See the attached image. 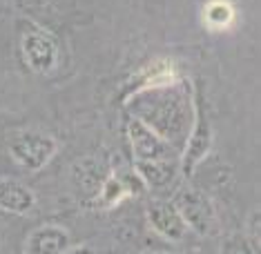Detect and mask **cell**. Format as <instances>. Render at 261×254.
Listing matches in <instances>:
<instances>
[{"label": "cell", "instance_id": "obj_15", "mask_svg": "<svg viewBox=\"0 0 261 254\" xmlns=\"http://www.w3.org/2000/svg\"><path fill=\"white\" fill-rule=\"evenodd\" d=\"M143 254H152V252H143Z\"/></svg>", "mask_w": 261, "mask_h": 254}, {"label": "cell", "instance_id": "obj_7", "mask_svg": "<svg viewBox=\"0 0 261 254\" xmlns=\"http://www.w3.org/2000/svg\"><path fill=\"white\" fill-rule=\"evenodd\" d=\"M69 250L72 236L61 225H40L25 241V254H67Z\"/></svg>", "mask_w": 261, "mask_h": 254}, {"label": "cell", "instance_id": "obj_12", "mask_svg": "<svg viewBox=\"0 0 261 254\" xmlns=\"http://www.w3.org/2000/svg\"><path fill=\"white\" fill-rule=\"evenodd\" d=\"M219 254H254V247L250 239H246L243 234H228L219 245Z\"/></svg>", "mask_w": 261, "mask_h": 254}, {"label": "cell", "instance_id": "obj_11", "mask_svg": "<svg viewBox=\"0 0 261 254\" xmlns=\"http://www.w3.org/2000/svg\"><path fill=\"white\" fill-rule=\"evenodd\" d=\"M203 20L210 29H225L234 22V7L228 0H212L203 9Z\"/></svg>", "mask_w": 261, "mask_h": 254}, {"label": "cell", "instance_id": "obj_8", "mask_svg": "<svg viewBox=\"0 0 261 254\" xmlns=\"http://www.w3.org/2000/svg\"><path fill=\"white\" fill-rule=\"evenodd\" d=\"M147 223L156 234H161L163 239L179 241L186 234V223L179 216V212L172 203L165 201H156L147 208Z\"/></svg>", "mask_w": 261, "mask_h": 254}, {"label": "cell", "instance_id": "obj_10", "mask_svg": "<svg viewBox=\"0 0 261 254\" xmlns=\"http://www.w3.org/2000/svg\"><path fill=\"white\" fill-rule=\"evenodd\" d=\"M36 205L34 192L18 181L0 179V210L11 214H29Z\"/></svg>", "mask_w": 261, "mask_h": 254}, {"label": "cell", "instance_id": "obj_6", "mask_svg": "<svg viewBox=\"0 0 261 254\" xmlns=\"http://www.w3.org/2000/svg\"><path fill=\"white\" fill-rule=\"evenodd\" d=\"M212 147V129H210V121L205 116V109L197 105L194 100V116H192V132L186 140V150H183L181 156V170L183 174L190 176L192 170L197 167V163L203 158Z\"/></svg>", "mask_w": 261, "mask_h": 254}, {"label": "cell", "instance_id": "obj_5", "mask_svg": "<svg viewBox=\"0 0 261 254\" xmlns=\"http://www.w3.org/2000/svg\"><path fill=\"white\" fill-rule=\"evenodd\" d=\"M127 140H129V147H132L134 163L176 158L174 147L136 116H132L127 121Z\"/></svg>", "mask_w": 261, "mask_h": 254}, {"label": "cell", "instance_id": "obj_1", "mask_svg": "<svg viewBox=\"0 0 261 254\" xmlns=\"http://www.w3.org/2000/svg\"><path fill=\"white\" fill-rule=\"evenodd\" d=\"M134 94V100L141 105V114L136 118H141L145 125H150L168 143L181 136L183 127L190 123L188 107H192V105L174 87V82L163 87H152V90H141Z\"/></svg>", "mask_w": 261, "mask_h": 254}, {"label": "cell", "instance_id": "obj_9", "mask_svg": "<svg viewBox=\"0 0 261 254\" xmlns=\"http://www.w3.org/2000/svg\"><path fill=\"white\" fill-rule=\"evenodd\" d=\"M136 172L150 190H168L179 174V158H161V161L136 163Z\"/></svg>", "mask_w": 261, "mask_h": 254}, {"label": "cell", "instance_id": "obj_4", "mask_svg": "<svg viewBox=\"0 0 261 254\" xmlns=\"http://www.w3.org/2000/svg\"><path fill=\"white\" fill-rule=\"evenodd\" d=\"M58 143L49 134L43 132H22L9 143V154L25 170H40L56 154Z\"/></svg>", "mask_w": 261, "mask_h": 254}, {"label": "cell", "instance_id": "obj_13", "mask_svg": "<svg viewBox=\"0 0 261 254\" xmlns=\"http://www.w3.org/2000/svg\"><path fill=\"white\" fill-rule=\"evenodd\" d=\"M20 3V7H27V9H38V7H45L49 0H16Z\"/></svg>", "mask_w": 261, "mask_h": 254}, {"label": "cell", "instance_id": "obj_2", "mask_svg": "<svg viewBox=\"0 0 261 254\" xmlns=\"http://www.w3.org/2000/svg\"><path fill=\"white\" fill-rule=\"evenodd\" d=\"M20 54L32 72L43 76L51 74L58 65L56 40L51 38L49 32H45L43 27L34 25V22H29L20 34Z\"/></svg>", "mask_w": 261, "mask_h": 254}, {"label": "cell", "instance_id": "obj_3", "mask_svg": "<svg viewBox=\"0 0 261 254\" xmlns=\"http://www.w3.org/2000/svg\"><path fill=\"white\" fill-rule=\"evenodd\" d=\"M172 205L176 208L183 223L192 230H197L199 234L207 236L215 232V228H217L215 205L210 203V199L203 192L194 190V187H183V190L176 192Z\"/></svg>", "mask_w": 261, "mask_h": 254}, {"label": "cell", "instance_id": "obj_14", "mask_svg": "<svg viewBox=\"0 0 261 254\" xmlns=\"http://www.w3.org/2000/svg\"><path fill=\"white\" fill-rule=\"evenodd\" d=\"M67 254H92V252H90V250H87V247H81V250H74V252H72V250H69Z\"/></svg>", "mask_w": 261, "mask_h": 254}]
</instances>
